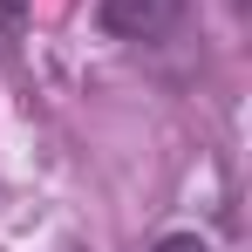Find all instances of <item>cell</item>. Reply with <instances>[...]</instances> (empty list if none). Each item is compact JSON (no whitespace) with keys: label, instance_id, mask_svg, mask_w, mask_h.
I'll use <instances>...</instances> for the list:
<instances>
[{"label":"cell","instance_id":"obj_1","mask_svg":"<svg viewBox=\"0 0 252 252\" xmlns=\"http://www.w3.org/2000/svg\"><path fill=\"white\" fill-rule=\"evenodd\" d=\"M95 21L116 41H170L184 28V0H102Z\"/></svg>","mask_w":252,"mask_h":252},{"label":"cell","instance_id":"obj_2","mask_svg":"<svg viewBox=\"0 0 252 252\" xmlns=\"http://www.w3.org/2000/svg\"><path fill=\"white\" fill-rule=\"evenodd\" d=\"M21 21H28V0H0V48L21 41Z\"/></svg>","mask_w":252,"mask_h":252},{"label":"cell","instance_id":"obj_3","mask_svg":"<svg viewBox=\"0 0 252 252\" xmlns=\"http://www.w3.org/2000/svg\"><path fill=\"white\" fill-rule=\"evenodd\" d=\"M150 252H211V239H198V232H164Z\"/></svg>","mask_w":252,"mask_h":252}]
</instances>
